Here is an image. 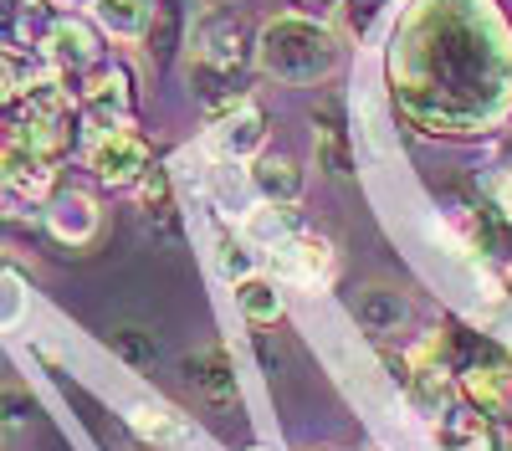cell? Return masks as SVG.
<instances>
[{
    "label": "cell",
    "instance_id": "19",
    "mask_svg": "<svg viewBox=\"0 0 512 451\" xmlns=\"http://www.w3.org/2000/svg\"><path fill=\"white\" fill-rule=\"evenodd\" d=\"M128 426H134L144 441H154V446H164V441H180V416L175 410H164V405H134V416H128Z\"/></svg>",
    "mask_w": 512,
    "mask_h": 451
},
{
    "label": "cell",
    "instance_id": "30",
    "mask_svg": "<svg viewBox=\"0 0 512 451\" xmlns=\"http://www.w3.org/2000/svg\"><path fill=\"white\" fill-rule=\"evenodd\" d=\"M6 431H11V426H6V421H0V441H6Z\"/></svg>",
    "mask_w": 512,
    "mask_h": 451
},
{
    "label": "cell",
    "instance_id": "11",
    "mask_svg": "<svg viewBox=\"0 0 512 451\" xmlns=\"http://www.w3.org/2000/svg\"><path fill=\"white\" fill-rule=\"evenodd\" d=\"M47 231L62 246H88L98 236V205L82 195V190H57L47 200Z\"/></svg>",
    "mask_w": 512,
    "mask_h": 451
},
{
    "label": "cell",
    "instance_id": "5",
    "mask_svg": "<svg viewBox=\"0 0 512 451\" xmlns=\"http://www.w3.org/2000/svg\"><path fill=\"white\" fill-rule=\"evenodd\" d=\"M77 103H82V123H88V139L108 134V129H123L134 118V77H128L123 62H103L82 77L77 88Z\"/></svg>",
    "mask_w": 512,
    "mask_h": 451
},
{
    "label": "cell",
    "instance_id": "23",
    "mask_svg": "<svg viewBox=\"0 0 512 451\" xmlns=\"http://www.w3.org/2000/svg\"><path fill=\"white\" fill-rule=\"evenodd\" d=\"M31 416H36L31 395H26V390H11V385H0V421H6V426H26Z\"/></svg>",
    "mask_w": 512,
    "mask_h": 451
},
{
    "label": "cell",
    "instance_id": "6",
    "mask_svg": "<svg viewBox=\"0 0 512 451\" xmlns=\"http://www.w3.org/2000/svg\"><path fill=\"white\" fill-rule=\"evenodd\" d=\"M88 170L98 185H139L149 170H154V144L134 129V123H123V129H108L98 139H88Z\"/></svg>",
    "mask_w": 512,
    "mask_h": 451
},
{
    "label": "cell",
    "instance_id": "32",
    "mask_svg": "<svg viewBox=\"0 0 512 451\" xmlns=\"http://www.w3.org/2000/svg\"><path fill=\"white\" fill-rule=\"evenodd\" d=\"M507 282H512V267H507Z\"/></svg>",
    "mask_w": 512,
    "mask_h": 451
},
{
    "label": "cell",
    "instance_id": "18",
    "mask_svg": "<svg viewBox=\"0 0 512 451\" xmlns=\"http://www.w3.org/2000/svg\"><path fill=\"white\" fill-rule=\"evenodd\" d=\"M108 349H113L128 369H154V364H159V344H154V334H144V328H134V323L113 328V334H108Z\"/></svg>",
    "mask_w": 512,
    "mask_h": 451
},
{
    "label": "cell",
    "instance_id": "14",
    "mask_svg": "<svg viewBox=\"0 0 512 451\" xmlns=\"http://www.w3.org/2000/svg\"><path fill=\"white\" fill-rule=\"evenodd\" d=\"M461 390L472 395L482 410L502 416V410L512 405V369L507 364H466L461 369Z\"/></svg>",
    "mask_w": 512,
    "mask_h": 451
},
{
    "label": "cell",
    "instance_id": "31",
    "mask_svg": "<svg viewBox=\"0 0 512 451\" xmlns=\"http://www.w3.org/2000/svg\"><path fill=\"white\" fill-rule=\"evenodd\" d=\"M251 451H272V446H251Z\"/></svg>",
    "mask_w": 512,
    "mask_h": 451
},
{
    "label": "cell",
    "instance_id": "10",
    "mask_svg": "<svg viewBox=\"0 0 512 451\" xmlns=\"http://www.w3.org/2000/svg\"><path fill=\"white\" fill-rule=\"evenodd\" d=\"M185 380L205 395V405H236L241 400V380H236V364L221 344H210V349H195L185 359Z\"/></svg>",
    "mask_w": 512,
    "mask_h": 451
},
{
    "label": "cell",
    "instance_id": "2",
    "mask_svg": "<svg viewBox=\"0 0 512 451\" xmlns=\"http://www.w3.org/2000/svg\"><path fill=\"white\" fill-rule=\"evenodd\" d=\"M246 62H256V31L251 16L236 0H210L190 16V36H185V77L200 93V103L216 118L221 108L241 103V72Z\"/></svg>",
    "mask_w": 512,
    "mask_h": 451
},
{
    "label": "cell",
    "instance_id": "27",
    "mask_svg": "<svg viewBox=\"0 0 512 451\" xmlns=\"http://www.w3.org/2000/svg\"><path fill=\"white\" fill-rule=\"evenodd\" d=\"M487 195H492V205H497V211L512 221V164H507V170H497V175L487 180Z\"/></svg>",
    "mask_w": 512,
    "mask_h": 451
},
{
    "label": "cell",
    "instance_id": "16",
    "mask_svg": "<svg viewBox=\"0 0 512 451\" xmlns=\"http://www.w3.org/2000/svg\"><path fill=\"white\" fill-rule=\"evenodd\" d=\"M236 308L251 323H277L282 308H287V298H282V287L272 277H241L236 282Z\"/></svg>",
    "mask_w": 512,
    "mask_h": 451
},
{
    "label": "cell",
    "instance_id": "4",
    "mask_svg": "<svg viewBox=\"0 0 512 451\" xmlns=\"http://www.w3.org/2000/svg\"><path fill=\"white\" fill-rule=\"evenodd\" d=\"M77 123H82L77 93L57 77H41V82H26V93L16 98L11 139L41 164H62L77 144Z\"/></svg>",
    "mask_w": 512,
    "mask_h": 451
},
{
    "label": "cell",
    "instance_id": "17",
    "mask_svg": "<svg viewBox=\"0 0 512 451\" xmlns=\"http://www.w3.org/2000/svg\"><path fill=\"white\" fill-rule=\"evenodd\" d=\"M405 318H410V303L400 293H390V287H374V293L359 303V323L369 328V334H395Z\"/></svg>",
    "mask_w": 512,
    "mask_h": 451
},
{
    "label": "cell",
    "instance_id": "22",
    "mask_svg": "<svg viewBox=\"0 0 512 451\" xmlns=\"http://www.w3.org/2000/svg\"><path fill=\"white\" fill-rule=\"evenodd\" d=\"M318 164H328V170L333 175H354V154L344 149V129H328V123H323V129H318Z\"/></svg>",
    "mask_w": 512,
    "mask_h": 451
},
{
    "label": "cell",
    "instance_id": "24",
    "mask_svg": "<svg viewBox=\"0 0 512 451\" xmlns=\"http://www.w3.org/2000/svg\"><path fill=\"white\" fill-rule=\"evenodd\" d=\"M221 272H226L231 282L251 277V252H246V241H236V236H221Z\"/></svg>",
    "mask_w": 512,
    "mask_h": 451
},
{
    "label": "cell",
    "instance_id": "13",
    "mask_svg": "<svg viewBox=\"0 0 512 451\" xmlns=\"http://www.w3.org/2000/svg\"><path fill=\"white\" fill-rule=\"evenodd\" d=\"M93 21L118 41H139L154 21V0H93Z\"/></svg>",
    "mask_w": 512,
    "mask_h": 451
},
{
    "label": "cell",
    "instance_id": "26",
    "mask_svg": "<svg viewBox=\"0 0 512 451\" xmlns=\"http://www.w3.org/2000/svg\"><path fill=\"white\" fill-rule=\"evenodd\" d=\"M374 11H379V0H344V26H349V36H364L369 21H374Z\"/></svg>",
    "mask_w": 512,
    "mask_h": 451
},
{
    "label": "cell",
    "instance_id": "12",
    "mask_svg": "<svg viewBox=\"0 0 512 451\" xmlns=\"http://www.w3.org/2000/svg\"><path fill=\"white\" fill-rule=\"evenodd\" d=\"M251 185L262 200L272 205H287L303 195V170H297V159L292 154H256L251 159Z\"/></svg>",
    "mask_w": 512,
    "mask_h": 451
},
{
    "label": "cell",
    "instance_id": "21",
    "mask_svg": "<svg viewBox=\"0 0 512 451\" xmlns=\"http://www.w3.org/2000/svg\"><path fill=\"white\" fill-rule=\"evenodd\" d=\"M292 231H303V226H297V211H282V205H267V211H256V216L246 221V236L262 241V246H277V241L292 236Z\"/></svg>",
    "mask_w": 512,
    "mask_h": 451
},
{
    "label": "cell",
    "instance_id": "8",
    "mask_svg": "<svg viewBox=\"0 0 512 451\" xmlns=\"http://www.w3.org/2000/svg\"><path fill=\"white\" fill-rule=\"evenodd\" d=\"M267 252H272V262H277V272H282L287 282L323 287V282H333V272H338L333 246H328V241H318V236H308V231L282 236L277 246H267Z\"/></svg>",
    "mask_w": 512,
    "mask_h": 451
},
{
    "label": "cell",
    "instance_id": "3",
    "mask_svg": "<svg viewBox=\"0 0 512 451\" xmlns=\"http://www.w3.org/2000/svg\"><path fill=\"white\" fill-rule=\"evenodd\" d=\"M256 67L277 82H323L338 67V36L308 16H272L256 31Z\"/></svg>",
    "mask_w": 512,
    "mask_h": 451
},
{
    "label": "cell",
    "instance_id": "1",
    "mask_svg": "<svg viewBox=\"0 0 512 451\" xmlns=\"http://www.w3.org/2000/svg\"><path fill=\"white\" fill-rule=\"evenodd\" d=\"M436 16H405L395 57L415 62L400 82V108L425 134H482L502 113L492 98H512V47L487 11H451L456 0H431Z\"/></svg>",
    "mask_w": 512,
    "mask_h": 451
},
{
    "label": "cell",
    "instance_id": "33",
    "mask_svg": "<svg viewBox=\"0 0 512 451\" xmlns=\"http://www.w3.org/2000/svg\"><path fill=\"white\" fill-rule=\"evenodd\" d=\"M369 451H379V446H369Z\"/></svg>",
    "mask_w": 512,
    "mask_h": 451
},
{
    "label": "cell",
    "instance_id": "28",
    "mask_svg": "<svg viewBox=\"0 0 512 451\" xmlns=\"http://www.w3.org/2000/svg\"><path fill=\"white\" fill-rule=\"evenodd\" d=\"M297 6H333V0H297Z\"/></svg>",
    "mask_w": 512,
    "mask_h": 451
},
{
    "label": "cell",
    "instance_id": "29",
    "mask_svg": "<svg viewBox=\"0 0 512 451\" xmlns=\"http://www.w3.org/2000/svg\"><path fill=\"white\" fill-rule=\"evenodd\" d=\"M57 6H82V0H57Z\"/></svg>",
    "mask_w": 512,
    "mask_h": 451
},
{
    "label": "cell",
    "instance_id": "7",
    "mask_svg": "<svg viewBox=\"0 0 512 451\" xmlns=\"http://www.w3.org/2000/svg\"><path fill=\"white\" fill-rule=\"evenodd\" d=\"M41 52H47V62H52L62 77H88L93 67H103V36H98V21L52 16Z\"/></svg>",
    "mask_w": 512,
    "mask_h": 451
},
{
    "label": "cell",
    "instance_id": "9",
    "mask_svg": "<svg viewBox=\"0 0 512 451\" xmlns=\"http://www.w3.org/2000/svg\"><path fill=\"white\" fill-rule=\"evenodd\" d=\"M216 144H221L226 159H256V154H262V144H267V118H262V108H256L251 98L221 108V113H216Z\"/></svg>",
    "mask_w": 512,
    "mask_h": 451
},
{
    "label": "cell",
    "instance_id": "25",
    "mask_svg": "<svg viewBox=\"0 0 512 451\" xmlns=\"http://www.w3.org/2000/svg\"><path fill=\"white\" fill-rule=\"evenodd\" d=\"M26 93V77H21V67L0 52V108H16V98Z\"/></svg>",
    "mask_w": 512,
    "mask_h": 451
},
{
    "label": "cell",
    "instance_id": "15",
    "mask_svg": "<svg viewBox=\"0 0 512 451\" xmlns=\"http://www.w3.org/2000/svg\"><path fill=\"white\" fill-rule=\"evenodd\" d=\"M436 436L446 451H487L492 431H487V416L482 410H466V405H451L446 416L436 421Z\"/></svg>",
    "mask_w": 512,
    "mask_h": 451
},
{
    "label": "cell",
    "instance_id": "20",
    "mask_svg": "<svg viewBox=\"0 0 512 451\" xmlns=\"http://www.w3.org/2000/svg\"><path fill=\"white\" fill-rule=\"evenodd\" d=\"M134 190H139L144 216H149V221H164L169 231H175V200H169V175H164V170H149Z\"/></svg>",
    "mask_w": 512,
    "mask_h": 451
}]
</instances>
